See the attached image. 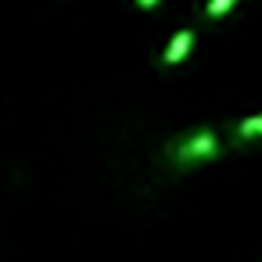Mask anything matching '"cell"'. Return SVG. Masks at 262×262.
<instances>
[{
	"label": "cell",
	"mask_w": 262,
	"mask_h": 262,
	"mask_svg": "<svg viewBox=\"0 0 262 262\" xmlns=\"http://www.w3.org/2000/svg\"><path fill=\"white\" fill-rule=\"evenodd\" d=\"M230 140H233V144H255V140H262V112L237 119V122L230 126Z\"/></svg>",
	"instance_id": "3957f363"
},
{
	"label": "cell",
	"mask_w": 262,
	"mask_h": 262,
	"mask_svg": "<svg viewBox=\"0 0 262 262\" xmlns=\"http://www.w3.org/2000/svg\"><path fill=\"white\" fill-rule=\"evenodd\" d=\"M230 137H223L219 129H208V126H198V129H187L180 137H172L165 144V162L180 172L187 169H198V165H208L215 158H223Z\"/></svg>",
	"instance_id": "6da1fadb"
},
{
	"label": "cell",
	"mask_w": 262,
	"mask_h": 262,
	"mask_svg": "<svg viewBox=\"0 0 262 262\" xmlns=\"http://www.w3.org/2000/svg\"><path fill=\"white\" fill-rule=\"evenodd\" d=\"M133 4H137V8H144V11H155L162 0H133Z\"/></svg>",
	"instance_id": "5b68a950"
},
{
	"label": "cell",
	"mask_w": 262,
	"mask_h": 262,
	"mask_svg": "<svg viewBox=\"0 0 262 262\" xmlns=\"http://www.w3.org/2000/svg\"><path fill=\"white\" fill-rule=\"evenodd\" d=\"M194 40H198L194 29H180V33H172L169 43H165V51H162V65H165V69L183 65V61L190 58V51H194Z\"/></svg>",
	"instance_id": "7a4b0ae2"
},
{
	"label": "cell",
	"mask_w": 262,
	"mask_h": 262,
	"mask_svg": "<svg viewBox=\"0 0 262 262\" xmlns=\"http://www.w3.org/2000/svg\"><path fill=\"white\" fill-rule=\"evenodd\" d=\"M237 4H241V0H205L201 18H205V22H223V18H226Z\"/></svg>",
	"instance_id": "277c9868"
}]
</instances>
